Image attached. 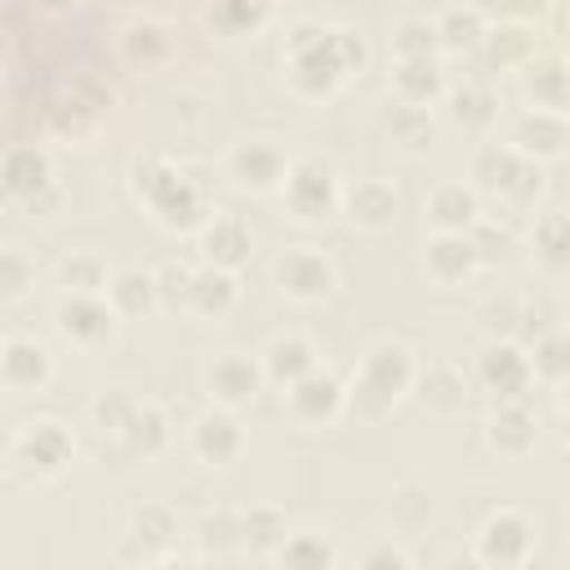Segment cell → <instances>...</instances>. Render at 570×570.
I'll use <instances>...</instances> for the list:
<instances>
[{
    "label": "cell",
    "mask_w": 570,
    "mask_h": 570,
    "mask_svg": "<svg viewBox=\"0 0 570 570\" xmlns=\"http://www.w3.org/2000/svg\"><path fill=\"white\" fill-rule=\"evenodd\" d=\"M281 71L289 94L321 102L334 98L356 71H365V40L352 27L321 22V18H294L285 27L281 45Z\"/></svg>",
    "instance_id": "obj_1"
},
{
    "label": "cell",
    "mask_w": 570,
    "mask_h": 570,
    "mask_svg": "<svg viewBox=\"0 0 570 570\" xmlns=\"http://www.w3.org/2000/svg\"><path fill=\"white\" fill-rule=\"evenodd\" d=\"M129 191L165 232H200L214 218L209 205V165L174 156H138L129 165Z\"/></svg>",
    "instance_id": "obj_2"
},
{
    "label": "cell",
    "mask_w": 570,
    "mask_h": 570,
    "mask_svg": "<svg viewBox=\"0 0 570 570\" xmlns=\"http://www.w3.org/2000/svg\"><path fill=\"white\" fill-rule=\"evenodd\" d=\"M419 352L405 338H379L365 347L356 370L347 374V410L356 419H387L405 396H414L419 379Z\"/></svg>",
    "instance_id": "obj_3"
},
{
    "label": "cell",
    "mask_w": 570,
    "mask_h": 570,
    "mask_svg": "<svg viewBox=\"0 0 570 570\" xmlns=\"http://www.w3.org/2000/svg\"><path fill=\"white\" fill-rule=\"evenodd\" d=\"M76 459V436L62 419H27L4 445V472L18 481H58Z\"/></svg>",
    "instance_id": "obj_4"
},
{
    "label": "cell",
    "mask_w": 570,
    "mask_h": 570,
    "mask_svg": "<svg viewBox=\"0 0 570 570\" xmlns=\"http://www.w3.org/2000/svg\"><path fill=\"white\" fill-rule=\"evenodd\" d=\"M285 218L298 227H330L343 214V178L321 156H294L281 187Z\"/></svg>",
    "instance_id": "obj_5"
},
{
    "label": "cell",
    "mask_w": 570,
    "mask_h": 570,
    "mask_svg": "<svg viewBox=\"0 0 570 570\" xmlns=\"http://www.w3.org/2000/svg\"><path fill=\"white\" fill-rule=\"evenodd\" d=\"M0 191L9 205H18L22 214H45L62 200L58 187V169L53 156L40 142H13L0 156Z\"/></svg>",
    "instance_id": "obj_6"
},
{
    "label": "cell",
    "mask_w": 570,
    "mask_h": 570,
    "mask_svg": "<svg viewBox=\"0 0 570 570\" xmlns=\"http://www.w3.org/2000/svg\"><path fill=\"white\" fill-rule=\"evenodd\" d=\"M289 151L281 138L272 134H249V138H236L227 151H223V174L236 191L245 196H281L285 187V174H289Z\"/></svg>",
    "instance_id": "obj_7"
},
{
    "label": "cell",
    "mask_w": 570,
    "mask_h": 570,
    "mask_svg": "<svg viewBox=\"0 0 570 570\" xmlns=\"http://www.w3.org/2000/svg\"><path fill=\"white\" fill-rule=\"evenodd\" d=\"M272 289L294 307H321L338 289V267L316 245H289L272 263Z\"/></svg>",
    "instance_id": "obj_8"
},
{
    "label": "cell",
    "mask_w": 570,
    "mask_h": 570,
    "mask_svg": "<svg viewBox=\"0 0 570 570\" xmlns=\"http://www.w3.org/2000/svg\"><path fill=\"white\" fill-rule=\"evenodd\" d=\"M534 548H539V521L521 508H494L476 530L472 561L490 570H517L534 557Z\"/></svg>",
    "instance_id": "obj_9"
},
{
    "label": "cell",
    "mask_w": 570,
    "mask_h": 570,
    "mask_svg": "<svg viewBox=\"0 0 570 570\" xmlns=\"http://www.w3.org/2000/svg\"><path fill=\"white\" fill-rule=\"evenodd\" d=\"M53 330L80 347V352H102L120 338V312L107 303V294H58L53 298Z\"/></svg>",
    "instance_id": "obj_10"
},
{
    "label": "cell",
    "mask_w": 570,
    "mask_h": 570,
    "mask_svg": "<svg viewBox=\"0 0 570 570\" xmlns=\"http://www.w3.org/2000/svg\"><path fill=\"white\" fill-rule=\"evenodd\" d=\"M281 405L289 414V423L316 432V428H334L343 414H347V379H338L334 370L316 365L307 370L303 379H294L285 392H281Z\"/></svg>",
    "instance_id": "obj_11"
},
{
    "label": "cell",
    "mask_w": 570,
    "mask_h": 570,
    "mask_svg": "<svg viewBox=\"0 0 570 570\" xmlns=\"http://www.w3.org/2000/svg\"><path fill=\"white\" fill-rule=\"evenodd\" d=\"M107 107H111V89L98 85L94 76H80V80H71V85L49 102L45 120H49V134H53V138L85 147V142L102 129Z\"/></svg>",
    "instance_id": "obj_12"
},
{
    "label": "cell",
    "mask_w": 570,
    "mask_h": 570,
    "mask_svg": "<svg viewBox=\"0 0 570 570\" xmlns=\"http://www.w3.org/2000/svg\"><path fill=\"white\" fill-rule=\"evenodd\" d=\"M267 374H263V361L249 356V352H214L205 365H200V387L209 396V405H223V410H245L258 401Z\"/></svg>",
    "instance_id": "obj_13"
},
{
    "label": "cell",
    "mask_w": 570,
    "mask_h": 570,
    "mask_svg": "<svg viewBox=\"0 0 570 570\" xmlns=\"http://www.w3.org/2000/svg\"><path fill=\"white\" fill-rule=\"evenodd\" d=\"M476 383L499 401H525V392L534 387L530 347L517 338H485L476 352Z\"/></svg>",
    "instance_id": "obj_14"
},
{
    "label": "cell",
    "mask_w": 570,
    "mask_h": 570,
    "mask_svg": "<svg viewBox=\"0 0 570 570\" xmlns=\"http://www.w3.org/2000/svg\"><path fill=\"white\" fill-rule=\"evenodd\" d=\"M249 436H245V423L236 419V410H223V405H209L205 414L191 419L187 428V450L205 463V468H232L240 463Z\"/></svg>",
    "instance_id": "obj_15"
},
{
    "label": "cell",
    "mask_w": 570,
    "mask_h": 570,
    "mask_svg": "<svg viewBox=\"0 0 570 570\" xmlns=\"http://www.w3.org/2000/svg\"><path fill=\"white\" fill-rule=\"evenodd\" d=\"M178 539V517L165 503H138L129 512L125 539L116 548V561H165Z\"/></svg>",
    "instance_id": "obj_16"
},
{
    "label": "cell",
    "mask_w": 570,
    "mask_h": 570,
    "mask_svg": "<svg viewBox=\"0 0 570 570\" xmlns=\"http://www.w3.org/2000/svg\"><path fill=\"white\" fill-rule=\"evenodd\" d=\"M53 379V352L36 334H4L0 343V383L9 392H45Z\"/></svg>",
    "instance_id": "obj_17"
},
{
    "label": "cell",
    "mask_w": 570,
    "mask_h": 570,
    "mask_svg": "<svg viewBox=\"0 0 570 570\" xmlns=\"http://www.w3.org/2000/svg\"><path fill=\"white\" fill-rule=\"evenodd\" d=\"M481 436H485V450L490 454L517 463V459L534 454V445H539V419H534V410L525 401H499L485 414Z\"/></svg>",
    "instance_id": "obj_18"
},
{
    "label": "cell",
    "mask_w": 570,
    "mask_h": 570,
    "mask_svg": "<svg viewBox=\"0 0 570 570\" xmlns=\"http://www.w3.org/2000/svg\"><path fill=\"white\" fill-rule=\"evenodd\" d=\"M476 267H485V263H481V254H476L472 232H432V236L423 240V272H428L432 285L454 289V285H463Z\"/></svg>",
    "instance_id": "obj_19"
},
{
    "label": "cell",
    "mask_w": 570,
    "mask_h": 570,
    "mask_svg": "<svg viewBox=\"0 0 570 570\" xmlns=\"http://www.w3.org/2000/svg\"><path fill=\"white\" fill-rule=\"evenodd\" d=\"M396 209H401V196L392 183L383 178H356L343 187V223L352 232H387L396 223Z\"/></svg>",
    "instance_id": "obj_20"
},
{
    "label": "cell",
    "mask_w": 570,
    "mask_h": 570,
    "mask_svg": "<svg viewBox=\"0 0 570 570\" xmlns=\"http://www.w3.org/2000/svg\"><path fill=\"white\" fill-rule=\"evenodd\" d=\"M196 249H200L205 263L227 267V272H240L254 258V232H249V223L240 214H214L196 232Z\"/></svg>",
    "instance_id": "obj_21"
},
{
    "label": "cell",
    "mask_w": 570,
    "mask_h": 570,
    "mask_svg": "<svg viewBox=\"0 0 570 570\" xmlns=\"http://www.w3.org/2000/svg\"><path fill=\"white\" fill-rule=\"evenodd\" d=\"M521 156L530 160H557L570 142V116L561 111H543V107H525L517 120H512V138H508Z\"/></svg>",
    "instance_id": "obj_22"
},
{
    "label": "cell",
    "mask_w": 570,
    "mask_h": 570,
    "mask_svg": "<svg viewBox=\"0 0 570 570\" xmlns=\"http://www.w3.org/2000/svg\"><path fill=\"white\" fill-rule=\"evenodd\" d=\"M414 401L423 414L432 419H454L468 410V374L450 361H432V365H419V379H414Z\"/></svg>",
    "instance_id": "obj_23"
},
{
    "label": "cell",
    "mask_w": 570,
    "mask_h": 570,
    "mask_svg": "<svg viewBox=\"0 0 570 570\" xmlns=\"http://www.w3.org/2000/svg\"><path fill=\"white\" fill-rule=\"evenodd\" d=\"M236 303H240V281H236V272L214 267V263L196 267L191 289H187V316L218 325V321H227V316L236 312Z\"/></svg>",
    "instance_id": "obj_24"
},
{
    "label": "cell",
    "mask_w": 570,
    "mask_h": 570,
    "mask_svg": "<svg viewBox=\"0 0 570 570\" xmlns=\"http://www.w3.org/2000/svg\"><path fill=\"white\" fill-rule=\"evenodd\" d=\"M476 218H481V191L468 178L463 183H441L423 200V223L432 232H472Z\"/></svg>",
    "instance_id": "obj_25"
},
{
    "label": "cell",
    "mask_w": 570,
    "mask_h": 570,
    "mask_svg": "<svg viewBox=\"0 0 570 570\" xmlns=\"http://www.w3.org/2000/svg\"><path fill=\"white\" fill-rule=\"evenodd\" d=\"M521 94L530 107L570 116V62L557 53H534L521 67Z\"/></svg>",
    "instance_id": "obj_26"
},
{
    "label": "cell",
    "mask_w": 570,
    "mask_h": 570,
    "mask_svg": "<svg viewBox=\"0 0 570 570\" xmlns=\"http://www.w3.org/2000/svg\"><path fill=\"white\" fill-rule=\"evenodd\" d=\"M379 129L405 151V156H419L428 142H432V134H436V116H432V107H414V102H401V98H383L379 102Z\"/></svg>",
    "instance_id": "obj_27"
},
{
    "label": "cell",
    "mask_w": 570,
    "mask_h": 570,
    "mask_svg": "<svg viewBox=\"0 0 570 570\" xmlns=\"http://www.w3.org/2000/svg\"><path fill=\"white\" fill-rule=\"evenodd\" d=\"M258 361H263L267 383H272V387H281V392H285L294 379H303L307 370H316V365H321V361H316L312 338H307V334H298V330H285V334L267 338V347L258 352Z\"/></svg>",
    "instance_id": "obj_28"
},
{
    "label": "cell",
    "mask_w": 570,
    "mask_h": 570,
    "mask_svg": "<svg viewBox=\"0 0 570 570\" xmlns=\"http://www.w3.org/2000/svg\"><path fill=\"white\" fill-rule=\"evenodd\" d=\"M205 27L227 36V40H245L267 31V22L276 18V0H205Z\"/></svg>",
    "instance_id": "obj_29"
},
{
    "label": "cell",
    "mask_w": 570,
    "mask_h": 570,
    "mask_svg": "<svg viewBox=\"0 0 570 570\" xmlns=\"http://www.w3.org/2000/svg\"><path fill=\"white\" fill-rule=\"evenodd\" d=\"M387 89H392V98H401V102L436 107V102H445V89H450V85H445L441 58H414V62H392Z\"/></svg>",
    "instance_id": "obj_30"
},
{
    "label": "cell",
    "mask_w": 570,
    "mask_h": 570,
    "mask_svg": "<svg viewBox=\"0 0 570 570\" xmlns=\"http://www.w3.org/2000/svg\"><path fill=\"white\" fill-rule=\"evenodd\" d=\"M521 151L512 147V142H494V138H485V142H476L472 147V156H468V183L481 191V196H503V187L512 183V174L521 169Z\"/></svg>",
    "instance_id": "obj_31"
},
{
    "label": "cell",
    "mask_w": 570,
    "mask_h": 570,
    "mask_svg": "<svg viewBox=\"0 0 570 570\" xmlns=\"http://www.w3.org/2000/svg\"><path fill=\"white\" fill-rule=\"evenodd\" d=\"M432 22H436V40H441V53H445V58H468V53H476L481 40H485V31H490L485 13H481L472 0L441 9Z\"/></svg>",
    "instance_id": "obj_32"
},
{
    "label": "cell",
    "mask_w": 570,
    "mask_h": 570,
    "mask_svg": "<svg viewBox=\"0 0 570 570\" xmlns=\"http://www.w3.org/2000/svg\"><path fill=\"white\" fill-rule=\"evenodd\" d=\"M120 58L138 71H156L174 58V31L160 18H138L120 31Z\"/></svg>",
    "instance_id": "obj_33"
},
{
    "label": "cell",
    "mask_w": 570,
    "mask_h": 570,
    "mask_svg": "<svg viewBox=\"0 0 570 570\" xmlns=\"http://www.w3.org/2000/svg\"><path fill=\"white\" fill-rule=\"evenodd\" d=\"M107 303L120 312V321L151 316V312L160 307L156 272H147V267H116L111 281H107Z\"/></svg>",
    "instance_id": "obj_34"
},
{
    "label": "cell",
    "mask_w": 570,
    "mask_h": 570,
    "mask_svg": "<svg viewBox=\"0 0 570 570\" xmlns=\"http://www.w3.org/2000/svg\"><path fill=\"white\" fill-rule=\"evenodd\" d=\"M476 53L494 71H521L539 53V40H534V27H525V22H490V31H485Z\"/></svg>",
    "instance_id": "obj_35"
},
{
    "label": "cell",
    "mask_w": 570,
    "mask_h": 570,
    "mask_svg": "<svg viewBox=\"0 0 570 570\" xmlns=\"http://www.w3.org/2000/svg\"><path fill=\"white\" fill-rule=\"evenodd\" d=\"M445 116L463 129V134H485L499 120V94L481 80H463L445 89Z\"/></svg>",
    "instance_id": "obj_36"
},
{
    "label": "cell",
    "mask_w": 570,
    "mask_h": 570,
    "mask_svg": "<svg viewBox=\"0 0 570 570\" xmlns=\"http://www.w3.org/2000/svg\"><path fill=\"white\" fill-rule=\"evenodd\" d=\"M169 441H174V423H169L165 405L160 401H138V410H134V419H129V428L120 436L125 454H134V459H160L169 450Z\"/></svg>",
    "instance_id": "obj_37"
},
{
    "label": "cell",
    "mask_w": 570,
    "mask_h": 570,
    "mask_svg": "<svg viewBox=\"0 0 570 570\" xmlns=\"http://www.w3.org/2000/svg\"><path fill=\"white\" fill-rule=\"evenodd\" d=\"M272 561L289 566V570H330V566H338V543L321 525H298L285 534V543L276 548Z\"/></svg>",
    "instance_id": "obj_38"
},
{
    "label": "cell",
    "mask_w": 570,
    "mask_h": 570,
    "mask_svg": "<svg viewBox=\"0 0 570 570\" xmlns=\"http://www.w3.org/2000/svg\"><path fill=\"white\" fill-rule=\"evenodd\" d=\"M530 254L543 272H570V214L548 209L530 227Z\"/></svg>",
    "instance_id": "obj_39"
},
{
    "label": "cell",
    "mask_w": 570,
    "mask_h": 570,
    "mask_svg": "<svg viewBox=\"0 0 570 570\" xmlns=\"http://www.w3.org/2000/svg\"><path fill=\"white\" fill-rule=\"evenodd\" d=\"M111 267L94 249H71L58 258V294H107Z\"/></svg>",
    "instance_id": "obj_40"
},
{
    "label": "cell",
    "mask_w": 570,
    "mask_h": 570,
    "mask_svg": "<svg viewBox=\"0 0 570 570\" xmlns=\"http://www.w3.org/2000/svg\"><path fill=\"white\" fill-rule=\"evenodd\" d=\"M289 534V517L272 503H254L240 512V539H245V552L254 557H276V548L285 543Z\"/></svg>",
    "instance_id": "obj_41"
},
{
    "label": "cell",
    "mask_w": 570,
    "mask_h": 570,
    "mask_svg": "<svg viewBox=\"0 0 570 570\" xmlns=\"http://www.w3.org/2000/svg\"><path fill=\"white\" fill-rule=\"evenodd\" d=\"M525 307H530V298H525V294L499 289V294H485V298H481L476 321H481L485 338H517V343H521V330H525Z\"/></svg>",
    "instance_id": "obj_42"
},
{
    "label": "cell",
    "mask_w": 570,
    "mask_h": 570,
    "mask_svg": "<svg viewBox=\"0 0 570 570\" xmlns=\"http://www.w3.org/2000/svg\"><path fill=\"white\" fill-rule=\"evenodd\" d=\"M530 347V365H534V379L543 383H566L570 379V330L566 325H548L539 338L525 343Z\"/></svg>",
    "instance_id": "obj_43"
},
{
    "label": "cell",
    "mask_w": 570,
    "mask_h": 570,
    "mask_svg": "<svg viewBox=\"0 0 570 570\" xmlns=\"http://www.w3.org/2000/svg\"><path fill=\"white\" fill-rule=\"evenodd\" d=\"M387 53L392 62H414V58H441V40H436V22L432 18H401L387 36Z\"/></svg>",
    "instance_id": "obj_44"
},
{
    "label": "cell",
    "mask_w": 570,
    "mask_h": 570,
    "mask_svg": "<svg viewBox=\"0 0 570 570\" xmlns=\"http://www.w3.org/2000/svg\"><path fill=\"white\" fill-rule=\"evenodd\" d=\"M134 410H138V396H129L125 387H102L89 401V423L98 428L102 441H120L129 419H134Z\"/></svg>",
    "instance_id": "obj_45"
},
{
    "label": "cell",
    "mask_w": 570,
    "mask_h": 570,
    "mask_svg": "<svg viewBox=\"0 0 570 570\" xmlns=\"http://www.w3.org/2000/svg\"><path fill=\"white\" fill-rule=\"evenodd\" d=\"M196 548H200V557H232V552H240L245 548V539H240V512H227V508L205 512L196 521Z\"/></svg>",
    "instance_id": "obj_46"
},
{
    "label": "cell",
    "mask_w": 570,
    "mask_h": 570,
    "mask_svg": "<svg viewBox=\"0 0 570 570\" xmlns=\"http://www.w3.org/2000/svg\"><path fill=\"white\" fill-rule=\"evenodd\" d=\"M543 187H548L543 160H530V156H525V160H521V169L512 174V183L503 187L499 205H503V209H512V214H525V209H534V205H539Z\"/></svg>",
    "instance_id": "obj_47"
},
{
    "label": "cell",
    "mask_w": 570,
    "mask_h": 570,
    "mask_svg": "<svg viewBox=\"0 0 570 570\" xmlns=\"http://www.w3.org/2000/svg\"><path fill=\"white\" fill-rule=\"evenodd\" d=\"M36 285V263L18 249V245H4L0 249V298L4 303H22Z\"/></svg>",
    "instance_id": "obj_48"
},
{
    "label": "cell",
    "mask_w": 570,
    "mask_h": 570,
    "mask_svg": "<svg viewBox=\"0 0 570 570\" xmlns=\"http://www.w3.org/2000/svg\"><path fill=\"white\" fill-rule=\"evenodd\" d=\"M485 22H525V27H539L552 9V0H472Z\"/></svg>",
    "instance_id": "obj_49"
},
{
    "label": "cell",
    "mask_w": 570,
    "mask_h": 570,
    "mask_svg": "<svg viewBox=\"0 0 570 570\" xmlns=\"http://www.w3.org/2000/svg\"><path fill=\"white\" fill-rule=\"evenodd\" d=\"M432 517V494L423 485H396L392 490V521L396 530H419Z\"/></svg>",
    "instance_id": "obj_50"
},
{
    "label": "cell",
    "mask_w": 570,
    "mask_h": 570,
    "mask_svg": "<svg viewBox=\"0 0 570 570\" xmlns=\"http://www.w3.org/2000/svg\"><path fill=\"white\" fill-rule=\"evenodd\" d=\"M191 276H196V267H187V263H178V258L160 263V267H156L160 307H169V312H187V289H191Z\"/></svg>",
    "instance_id": "obj_51"
},
{
    "label": "cell",
    "mask_w": 570,
    "mask_h": 570,
    "mask_svg": "<svg viewBox=\"0 0 570 570\" xmlns=\"http://www.w3.org/2000/svg\"><path fill=\"white\" fill-rule=\"evenodd\" d=\"M472 240H476L481 263H494L503 249H512V227H508V223H494L490 214H481L476 227H472Z\"/></svg>",
    "instance_id": "obj_52"
},
{
    "label": "cell",
    "mask_w": 570,
    "mask_h": 570,
    "mask_svg": "<svg viewBox=\"0 0 570 570\" xmlns=\"http://www.w3.org/2000/svg\"><path fill=\"white\" fill-rule=\"evenodd\" d=\"M361 566L365 570H410L414 566V552L405 543H396V539H379V543H370L361 552Z\"/></svg>",
    "instance_id": "obj_53"
},
{
    "label": "cell",
    "mask_w": 570,
    "mask_h": 570,
    "mask_svg": "<svg viewBox=\"0 0 570 570\" xmlns=\"http://www.w3.org/2000/svg\"><path fill=\"white\" fill-rule=\"evenodd\" d=\"M557 423H561V441L570 445V379L557 383Z\"/></svg>",
    "instance_id": "obj_54"
},
{
    "label": "cell",
    "mask_w": 570,
    "mask_h": 570,
    "mask_svg": "<svg viewBox=\"0 0 570 570\" xmlns=\"http://www.w3.org/2000/svg\"><path fill=\"white\" fill-rule=\"evenodd\" d=\"M36 4H40V9H49V13H62V9H71L76 0H36Z\"/></svg>",
    "instance_id": "obj_55"
},
{
    "label": "cell",
    "mask_w": 570,
    "mask_h": 570,
    "mask_svg": "<svg viewBox=\"0 0 570 570\" xmlns=\"http://www.w3.org/2000/svg\"><path fill=\"white\" fill-rule=\"evenodd\" d=\"M561 27H566V36H570V0H561Z\"/></svg>",
    "instance_id": "obj_56"
}]
</instances>
